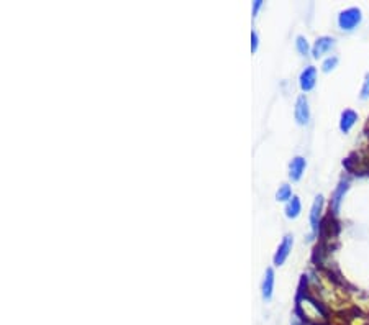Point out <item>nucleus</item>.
<instances>
[{"mask_svg": "<svg viewBox=\"0 0 369 325\" xmlns=\"http://www.w3.org/2000/svg\"><path fill=\"white\" fill-rule=\"evenodd\" d=\"M251 50L253 51L258 50V35H256V32L251 33Z\"/></svg>", "mask_w": 369, "mask_h": 325, "instance_id": "nucleus-16", "label": "nucleus"}, {"mask_svg": "<svg viewBox=\"0 0 369 325\" xmlns=\"http://www.w3.org/2000/svg\"><path fill=\"white\" fill-rule=\"evenodd\" d=\"M305 159L300 158V156H297V158H294L292 162H290V168H289V176L290 179L294 181H299L302 178V174H304L305 171Z\"/></svg>", "mask_w": 369, "mask_h": 325, "instance_id": "nucleus-7", "label": "nucleus"}, {"mask_svg": "<svg viewBox=\"0 0 369 325\" xmlns=\"http://www.w3.org/2000/svg\"><path fill=\"white\" fill-rule=\"evenodd\" d=\"M315 81H317V69L308 66V68L300 74V87L304 90H310L315 86Z\"/></svg>", "mask_w": 369, "mask_h": 325, "instance_id": "nucleus-6", "label": "nucleus"}, {"mask_svg": "<svg viewBox=\"0 0 369 325\" xmlns=\"http://www.w3.org/2000/svg\"><path fill=\"white\" fill-rule=\"evenodd\" d=\"M322 209H323V197L318 196V197H315V201H313V206H312V210H310V224H312V230L313 232H318Z\"/></svg>", "mask_w": 369, "mask_h": 325, "instance_id": "nucleus-4", "label": "nucleus"}, {"mask_svg": "<svg viewBox=\"0 0 369 325\" xmlns=\"http://www.w3.org/2000/svg\"><path fill=\"white\" fill-rule=\"evenodd\" d=\"M295 325H300V323H295Z\"/></svg>", "mask_w": 369, "mask_h": 325, "instance_id": "nucleus-18", "label": "nucleus"}, {"mask_svg": "<svg viewBox=\"0 0 369 325\" xmlns=\"http://www.w3.org/2000/svg\"><path fill=\"white\" fill-rule=\"evenodd\" d=\"M295 120L300 125H307L308 120H310V110H308V102L305 95H300L295 102Z\"/></svg>", "mask_w": 369, "mask_h": 325, "instance_id": "nucleus-2", "label": "nucleus"}, {"mask_svg": "<svg viewBox=\"0 0 369 325\" xmlns=\"http://www.w3.org/2000/svg\"><path fill=\"white\" fill-rule=\"evenodd\" d=\"M335 45V40L330 38V36H322V38H318L315 41V45H313V56L315 58H320L323 56L325 53H328L331 48Z\"/></svg>", "mask_w": 369, "mask_h": 325, "instance_id": "nucleus-5", "label": "nucleus"}, {"mask_svg": "<svg viewBox=\"0 0 369 325\" xmlns=\"http://www.w3.org/2000/svg\"><path fill=\"white\" fill-rule=\"evenodd\" d=\"M336 63H338V59H336L335 56H333V58H328V59H326V61L322 64V69H323L325 72H328V71H331V69L335 68Z\"/></svg>", "mask_w": 369, "mask_h": 325, "instance_id": "nucleus-14", "label": "nucleus"}, {"mask_svg": "<svg viewBox=\"0 0 369 325\" xmlns=\"http://www.w3.org/2000/svg\"><path fill=\"white\" fill-rule=\"evenodd\" d=\"M261 5H263L261 0H256V2H255V9H253V15L258 14V10H259V7H261Z\"/></svg>", "mask_w": 369, "mask_h": 325, "instance_id": "nucleus-17", "label": "nucleus"}, {"mask_svg": "<svg viewBox=\"0 0 369 325\" xmlns=\"http://www.w3.org/2000/svg\"><path fill=\"white\" fill-rule=\"evenodd\" d=\"M346 189H348V183H341V184H340V188H338V189L335 191V196H333V212H335V214L338 212V209H340L341 197H343L344 191H346Z\"/></svg>", "mask_w": 369, "mask_h": 325, "instance_id": "nucleus-11", "label": "nucleus"}, {"mask_svg": "<svg viewBox=\"0 0 369 325\" xmlns=\"http://www.w3.org/2000/svg\"><path fill=\"white\" fill-rule=\"evenodd\" d=\"M276 197H277V201H289V199H292V191H290L289 186L284 184L282 188L277 191Z\"/></svg>", "mask_w": 369, "mask_h": 325, "instance_id": "nucleus-12", "label": "nucleus"}, {"mask_svg": "<svg viewBox=\"0 0 369 325\" xmlns=\"http://www.w3.org/2000/svg\"><path fill=\"white\" fill-rule=\"evenodd\" d=\"M358 120V115H356V112L353 110H344L343 115H341V123H340V128L346 133V131L351 130V126L354 125V122Z\"/></svg>", "mask_w": 369, "mask_h": 325, "instance_id": "nucleus-9", "label": "nucleus"}, {"mask_svg": "<svg viewBox=\"0 0 369 325\" xmlns=\"http://www.w3.org/2000/svg\"><path fill=\"white\" fill-rule=\"evenodd\" d=\"M361 22V10L359 9H348L340 14V18H338V23H340L341 30H353L358 23Z\"/></svg>", "mask_w": 369, "mask_h": 325, "instance_id": "nucleus-1", "label": "nucleus"}, {"mask_svg": "<svg viewBox=\"0 0 369 325\" xmlns=\"http://www.w3.org/2000/svg\"><path fill=\"white\" fill-rule=\"evenodd\" d=\"M299 214H300V201H299V197L294 196L286 207V215L289 217V219H295Z\"/></svg>", "mask_w": 369, "mask_h": 325, "instance_id": "nucleus-10", "label": "nucleus"}, {"mask_svg": "<svg viewBox=\"0 0 369 325\" xmlns=\"http://www.w3.org/2000/svg\"><path fill=\"white\" fill-rule=\"evenodd\" d=\"M295 45H297V50L300 54H304V56H307L308 54V50H310V46H308L307 40L304 38V36H299L297 41H295Z\"/></svg>", "mask_w": 369, "mask_h": 325, "instance_id": "nucleus-13", "label": "nucleus"}, {"mask_svg": "<svg viewBox=\"0 0 369 325\" xmlns=\"http://www.w3.org/2000/svg\"><path fill=\"white\" fill-rule=\"evenodd\" d=\"M292 245H294V240L290 235H287V237L282 240V243L279 245V248H277V253L274 256V263L277 264V266H281V264L286 261V258L289 256L290 250H292Z\"/></svg>", "mask_w": 369, "mask_h": 325, "instance_id": "nucleus-3", "label": "nucleus"}, {"mask_svg": "<svg viewBox=\"0 0 369 325\" xmlns=\"http://www.w3.org/2000/svg\"><path fill=\"white\" fill-rule=\"evenodd\" d=\"M367 97H369V74H366L364 84H362L361 89V99H367Z\"/></svg>", "mask_w": 369, "mask_h": 325, "instance_id": "nucleus-15", "label": "nucleus"}, {"mask_svg": "<svg viewBox=\"0 0 369 325\" xmlns=\"http://www.w3.org/2000/svg\"><path fill=\"white\" fill-rule=\"evenodd\" d=\"M273 287H274V271L273 269H266V276L263 281V297L264 299H271L273 296Z\"/></svg>", "mask_w": 369, "mask_h": 325, "instance_id": "nucleus-8", "label": "nucleus"}]
</instances>
